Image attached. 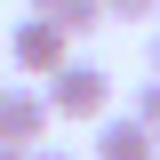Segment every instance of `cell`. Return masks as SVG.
I'll return each instance as SVG.
<instances>
[{"label":"cell","mask_w":160,"mask_h":160,"mask_svg":"<svg viewBox=\"0 0 160 160\" xmlns=\"http://www.w3.org/2000/svg\"><path fill=\"white\" fill-rule=\"evenodd\" d=\"M40 88H48V104H56V120H88V128H96V120L112 112V72H104L96 56H64L56 72L40 80Z\"/></svg>","instance_id":"obj_1"},{"label":"cell","mask_w":160,"mask_h":160,"mask_svg":"<svg viewBox=\"0 0 160 160\" xmlns=\"http://www.w3.org/2000/svg\"><path fill=\"white\" fill-rule=\"evenodd\" d=\"M64 56H72V32H64V24H48L40 8H32L24 24H8V64H16L24 80H48Z\"/></svg>","instance_id":"obj_2"},{"label":"cell","mask_w":160,"mask_h":160,"mask_svg":"<svg viewBox=\"0 0 160 160\" xmlns=\"http://www.w3.org/2000/svg\"><path fill=\"white\" fill-rule=\"evenodd\" d=\"M48 120H56V104H48V88H0V144H24V152H40L48 144Z\"/></svg>","instance_id":"obj_3"},{"label":"cell","mask_w":160,"mask_h":160,"mask_svg":"<svg viewBox=\"0 0 160 160\" xmlns=\"http://www.w3.org/2000/svg\"><path fill=\"white\" fill-rule=\"evenodd\" d=\"M96 160H160V136L136 112H104L96 120Z\"/></svg>","instance_id":"obj_4"},{"label":"cell","mask_w":160,"mask_h":160,"mask_svg":"<svg viewBox=\"0 0 160 160\" xmlns=\"http://www.w3.org/2000/svg\"><path fill=\"white\" fill-rule=\"evenodd\" d=\"M32 8H40V16H48V24H64V32H96V24H104V0H32Z\"/></svg>","instance_id":"obj_5"},{"label":"cell","mask_w":160,"mask_h":160,"mask_svg":"<svg viewBox=\"0 0 160 160\" xmlns=\"http://www.w3.org/2000/svg\"><path fill=\"white\" fill-rule=\"evenodd\" d=\"M128 112H136L144 128H152V136H160V72H152V80H144V88H136V104H128Z\"/></svg>","instance_id":"obj_6"},{"label":"cell","mask_w":160,"mask_h":160,"mask_svg":"<svg viewBox=\"0 0 160 160\" xmlns=\"http://www.w3.org/2000/svg\"><path fill=\"white\" fill-rule=\"evenodd\" d=\"M104 16L112 24H144V16H160V0H104Z\"/></svg>","instance_id":"obj_7"},{"label":"cell","mask_w":160,"mask_h":160,"mask_svg":"<svg viewBox=\"0 0 160 160\" xmlns=\"http://www.w3.org/2000/svg\"><path fill=\"white\" fill-rule=\"evenodd\" d=\"M144 72H160V24L144 32Z\"/></svg>","instance_id":"obj_8"},{"label":"cell","mask_w":160,"mask_h":160,"mask_svg":"<svg viewBox=\"0 0 160 160\" xmlns=\"http://www.w3.org/2000/svg\"><path fill=\"white\" fill-rule=\"evenodd\" d=\"M0 160H32V152H24V144H0Z\"/></svg>","instance_id":"obj_9"},{"label":"cell","mask_w":160,"mask_h":160,"mask_svg":"<svg viewBox=\"0 0 160 160\" xmlns=\"http://www.w3.org/2000/svg\"><path fill=\"white\" fill-rule=\"evenodd\" d=\"M32 160H72V152H56V144H40V152H32Z\"/></svg>","instance_id":"obj_10"},{"label":"cell","mask_w":160,"mask_h":160,"mask_svg":"<svg viewBox=\"0 0 160 160\" xmlns=\"http://www.w3.org/2000/svg\"><path fill=\"white\" fill-rule=\"evenodd\" d=\"M0 88H8V80H0Z\"/></svg>","instance_id":"obj_11"}]
</instances>
